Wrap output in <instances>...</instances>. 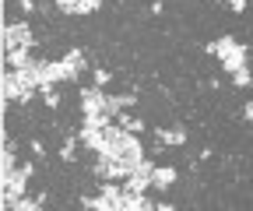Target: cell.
I'll return each mask as SVG.
<instances>
[{
  "instance_id": "d4e9b609",
  "label": "cell",
  "mask_w": 253,
  "mask_h": 211,
  "mask_svg": "<svg viewBox=\"0 0 253 211\" xmlns=\"http://www.w3.org/2000/svg\"><path fill=\"white\" fill-rule=\"evenodd\" d=\"M250 88H253V84H250Z\"/></svg>"
},
{
  "instance_id": "7402d4cb",
  "label": "cell",
  "mask_w": 253,
  "mask_h": 211,
  "mask_svg": "<svg viewBox=\"0 0 253 211\" xmlns=\"http://www.w3.org/2000/svg\"><path fill=\"white\" fill-rule=\"evenodd\" d=\"M243 120H250V124H253V102H246V109H243Z\"/></svg>"
},
{
  "instance_id": "d6986e66",
  "label": "cell",
  "mask_w": 253,
  "mask_h": 211,
  "mask_svg": "<svg viewBox=\"0 0 253 211\" xmlns=\"http://www.w3.org/2000/svg\"><path fill=\"white\" fill-rule=\"evenodd\" d=\"M91 78H95V84H99V88H102V84H109V81H113V74H109V71H106V67H95V74H91Z\"/></svg>"
},
{
  "instance_id": "ffe728a7",
  "label": "cell",
  "mask_w": 253,
  "mask_h": 211,
  "mask_svg": "<svg viewBox=\"0 0 253 211\" xmlns=\"http://www.w3.org/2000/svg\"><path fill=\"white\" fill-rule=\"evenodd\" d=\"M32 155H36V159L46 155V144H42V141H32Z\"/></svg>"
},
{
  "instance_id": "ba28073f",
  "label": "cell",
  "mask_w": 253,
  "mask_h": 211,
  "mask_svg": "<svg viewBox=\"0 0 253 211\" xmlns=\"http://www.w3.org/2000/svg\"><path fill=\"white\" fill-rule=\"evenodd\" d=\"M4 60H7L14 71H21V67H28V64H36V56H32V46H14V49L4 53Z\"/></svg>"
},
{
  "instance_id": "7c38bea8",
  "label": "cell",
  "mask_w": 253,
  "mask_h": 211,
  "mask_svg": "<svg viewBox=\"0 0 253 211\" xmlns=\"http://www.w3.org/2000/svg\"><path fill=\"white\" fill-rule=\"evenodd\" d=\"M0 84H4V99L7 102H21V95H25V88H21V81H18V74H4V81H0Z\"/></svg>"
},
{
  "instance_id": "5b68a950",
  "label": "cell",
  "mask_w": 253,
  "mask_h": 211,
  "mask_svg": "<svg viewBox=\"0 0 253 211\" xmlns=\"http://www.w3.org/2000/svg\"><path fill=\"white\" fill-rule=\"evenodd\" d=\"M246 46L243 42H236L232 49H225V53H221L218 60H221V71H225V74H232V71H239V67H246Z\"/></svg>"
},
{
  "instance_id": "603a6c76",
  "label": "cell",
  "mask_w": 253,
  "mask_h": 211,
  "mask_svg": "<svg viewBox=\"0 0 253 211\" xmlns=\"http://www.w3.org/2000/svg\"><path fill=\"white\" fill-rule=\"evenodd\" d=\"M56 7H60L63 14H67V11H71V0H56Z\"/></svg>"
},
{
  "instance_id": "ac0fdd59",
  "label": "cell",
  "mask_w": 253,
  "mask_h": 211,
  "mask_svg": "<svg viewBox=\"0 0 253 211\" xmlns=\"http://www.w3.org/2000/svg\"><path fill=\"white\" fill-rule=\"evenodd\" d=\"M74 155H78V144H74V141H67V144L60 148V159H63V162H74Z\"/></svg>"
},
{
  "instance_id": "8992f818",
  "label": "cell",
  "mask_w": 253,
  "mask_h": 211,
  "mask_svg": "<svg viewBox=\"0 0 253 211\" xmlns=\"http://www.w3.org/2000/svg\"><path fill=\"white\" fill-rule=\"evenodd\" d=\"M39 67H42V81H49V84L71 81V71L63 67V60H39Z\"/></svg>"
},
{
  "instance_id": "4fadbf2b",
  "label": "cell",
  "mask_w": 253,
  "mask_h": 211,
  "mask_svg": "<svg viewBox=\"0 0 253 211\" xmlns=\"http://www.w3.org/2000/svg\"><path fill=\"white\" fill-rule=\"evenodd\" d=\"M46 204V194H36V197H18L14 201V211H39Z\"/></svg>"
},
{
  "instance_id": "3957f363",
  "label": "cell",
  "mask_w": 253,
  "mask_h": 211,
  "mask_svg": "<svg viewBox=\"0 0 253 211\" xmlns=\"http://www.w3.org/2000/svg\"><path fill=\"white\" fill-rule=\"evenodd\" d=\"M151 176H155V162H151V159H144L141 166H134V169H130V176L123 179V187H130V190H141V194H144V190L151 187Z\"/></svg>"
},
{
  "instance_id": "2e32d148",
  "label": "cell",
  "mask_w": 253,
  "mask_h": 211,
  "mask_svg": "<svg viewBox=\"0 0 253 211\" xmlns=\"http://www.w3.org/2000/svg\"><path fill=\"white\" fill-rule=\"evenodd\" d=\"M229 78H232V84H236V88H250V84H253V74H250V64H246V67H239V71H232Z\"/></svg>"
},
{
  "instance_id": "6da1fadb",
  "label": "cell",
  "mask_w": 253,
  "mask_h": 211,
  "mask_svg": "<svg viewBox=\"0 0 253 211\" xmlns=\"http://www.w3.org/2000/svg\"><path fill=\"white\" fill-rule=\"evenodd\" d=\"M91 172L99 176V179H126V176H130V166H126L123 159H113V155H102V152H99Z\"/></svg>"
},
{
  "instance_id": "8fae6325",
  "label": "cell",
  "mask_w": 253,
  "mask_h": 211,
  "mask_svg": "<svg viewBox=\"0 0 253 211\" xmlns=\"http://www.w3.org/2000/svg\"><path fill=\"white\" fill-rule=\"evenodd\" d=\"M155 137L162 141L166 148H183V144H186V130H183V127H172V130H155Z\"/></svg>"
},
{
  "instance_id": "9a60e30c",
  "label": "cell",
  "mask_w": 253,
  "mask_h": 211,
  "mask_svg": "<svg viewBox=\"0 0 253 211\" xmlns=\"http://www.w3.org/2000/svg\"><path fill=\"white\" fill-rule=\"evenodd\" d=\"M116 120L123 124V130H130V134H141V130H144V120H141V116H126V113H120Z\"/></svg>"
},
{
  "instance_id": "e0dca14e",
  "label": "cell",
  "mask_w": 253,
  "mask_h": 211,
  "mask_svg": "<svg viewBox=\"0 0 253 211\" xmlns=\"http://www.w3.org/2000/svg\"><path fill=\"white\" fill-rule=\"evenodd\" d=\"M39 92H42V99H46V106H49V109H56V106H60V92H56V84H49V81H46Z\"/></svg>"
},
{
  "instance_id": "277c9868",
  "label": "cell",
  "mask_w": 253,
  "mask_h": 211,
  "mask_svg": "<svg viewBox=\"0 0 253 211\" xmlns=\"http://www.w3.org/2000/svg\"><path fill=\"white\" fill-rule=\"evenodd\" d=\"M120 159L130 166V169L144 162V144H141V137H137V134H130V130L123 134V152H120Z\"/></svg>"
},
{
  "instance_id": "30bf717a",
  "label": "cell",
  "mask_w": 253,
  "mask_h": 211,
  "mask_svg": "<svg viewBox=\"0 0 253 211\" xmlns=\"http://www.w3.org/2000/svg\"><path fill=\"white\" fill-rule=\"evenodd\" d=\"M63 67L71 71V81H78V78H81V71H84V53H81V49L63 53Z\"/></svg>"
},
{
  "instance_id": "52a82bcc",
  "label": "cell",
  "mask_w": 253,
  "mask_h": 211,
  "mask_svg": "<svg viewBox=\"0 0 253 211\" xmlns=\"http://www.w3.org/2000/svg\"><path fill=\"white\" fill-rule=\"evenodd\" d=\"M81 144L84 148H91V152H102V144H106V134H102V127H91V124H81Z\"/></svg>"
},
{
  "instance_id": "44dd1931",
  "label": "cell",
  "mask_w": 253,
  "mask_h": 211,
  "mask_svg": "<svg viewBox=\"0 0 253 211\" xmlns=\"http://www.w3.org/2000/svg\"><path fill=\"white\" fill-rule=\"evenodd\" d=\"M18 7L21 11H36V0H18Z\"/></svg>"
},
{
  "instance_id": "9c48e42d",
  "label": "cell",
  "mask_w": 253,
  "mask_h": 211,
  "mask_svg": "<svg viewBox=\"0 0 253 211\" xmlns=\"http://www.w3.org/2000/svg\"><path fill=\"white\" fill-rule=\"evenodd\" d=\"M176 176H179V169H176V166H155L151 187H158V190H169V187L176 183Z\"/></svg>"
},
{
  "instance_id": "5bb4252c",
  "label": "cell",
  "mask_w": 253,
  "mask_h": 211,
  "mask_svg": "<svg viewBox=\"0 0 253 211\" xmlns=\"http://www.w3.org/2000/svg\"><path fill=\"white\" fill-rule=\"evenodd\" d=\"M99 7H102V0H71V11L67 14H91Z\"/></svg>"
},
{
  "instance_id": "7a4b0ae2",
  "label": "cell",
  "mask_w": 253,
  "mask_h": 211,
  "mask_svg": "<svg viewBox=\"0 0 253 211\" xmlns=\"http://www.w3.org/2000/svg\"><path fill=\"white\" fill-rule=\"evenodd\" d=\"M14 46H36L28 21H14V25H7V28H4V53H7V49H14Z\"/></svg>"
},
{
  "instance_id": "cb8c5ba5",
  "label": "cell",
  "mask_w": 253,
  "mask_h": 211,
  "mask_svg": "<svg viewBox=\"0 0 253 211\" xmlns=\"http://www.w3.org/2000/svg\"><path fill=\"white\" fill-rule=\"evenodd\" d=\"M225 4H232V0H225Z\"/></svg>"
}]
</instances>
